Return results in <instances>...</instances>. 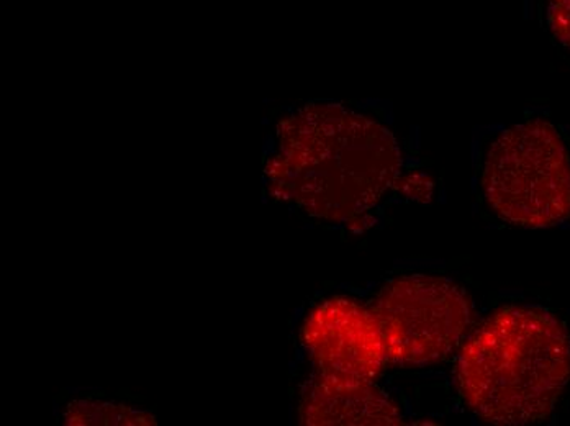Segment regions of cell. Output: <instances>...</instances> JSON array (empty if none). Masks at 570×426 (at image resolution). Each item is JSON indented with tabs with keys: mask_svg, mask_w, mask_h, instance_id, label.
Listing matches in <instances>:
<instances>
[{
	"mask_svg": "<svg viewBox=\"0 0 570 426\" xmlns=\"http://www.w3.org/2000/svg\"><path fill=\"white\" fill-rule=\"evenodd\" d=\"M399 141L384 125L340 103H308L277 125L267 189L333 224L374 210L402 179Z\"/></svg>",
	"mask_w": 570,
	"mask_h": 426,
	"instance_id": "cell-1",
	"label": "cell"
},
{
	"mask_svg": "<svg viewBox=\"0 0 570 426\" xmlns=\"http://www.w3.org/2000/svg\"><path fill=\"white\" fill-rule=\"evenodd\" d=\"M569 379L568 328L542 308L495 311L459 355L461 396L474 414L493 425L544 422Z\"/></svg>",
	"mask_w": 570,
	"mask_h": 426,
	"instance_id": "cell-2",
	"label": "cell"
},
{
	"mask_svg": "<svg viewBox=\"0 0 570 426\" xmlns=\"http://www.w3.org/2000/svg\"><path fill=\"white\" fill-rule=\"evenodd\" d=\"M487 202L509 224L548 228L570 218V156L544 120L514 125L489 152L482 178Z\"/></svg>",
	"mask_w": 570,
	"mask_h": 426,
	"instance_id": "cell-3",
	"label": "cell"
},
{
	"mask_svg": "<svg viewBox=\"0 0 570 426\" xmlns=\"http://www.w3.org/2000/svg\"><path fill=\"white\" fill-rule=\"evenodd\" d=\"M370 308L384 336L389 361L426 366L450 356L472 320L468 293L443 277L412 275L382 287Z\"/></svg>",
	"mask_w": 570,
	"mask_h": 426,
	"instance_id": "cell-4",
	"label": "cell"
},
{
	"mask_svg": "<svg viewBox=\"0 0 570 426\" xmlns=\"http://www.w3.org/2000/svg\"><path fill=\"white\" fill-rule=\"evenodd\" d=\"M302 341L316 374L332 379L374 383L389 363L371 308L344 297L316 305L302 328Z\"/></svg>",
	"mask_w": 570,
	"mask_h": 426,
	"instance_id": "cell-5",
	"label": "cell"
},
{
	"mask_svg": "<svg viewBox=\"0 0 570 426\" xmlns=\"http://www.w3.org/2000/svg\"><path fill=\"white\" fill-rule=\"evenodd\" d=\"M302 425H402L397 404L370 380L323 377L305 387L298 407Z\"/></svg>",
	"mask_w": 570,
	"mask_h": 426,
	"instance_id": "cell-6",
	"label": "cell"
},
{
	"mask_svg": "<svg viewBox=\"0 0 570 426\" xmlns=\"http://www.w3.org/2000/svg\"><path fill=\"white\" fill-rule=\"evenodd\" d=\"M66 425H153L155 418L125 405L97 400H76L62 414Z\"/></svg>",
	"mask_w": 570,
	"mask_h": 426,
	"instance_id": "cell-7",
	"label": "cell"
},
{
	"mask_svg": "<svg viewBox=\"0 0 570 426\" xmlns=\"http://www.w3.org/2000/svg\"><path fill=\"white\" fill-rule=\"evenodd\" d=\"M549 26L556 38L570 48V0H549Z\"/></svg>",
	"mask_w": 570,
	"mask_h": 426,
	"instance_id": "cell-8",
	"label": "cell"
}]
</instances>
